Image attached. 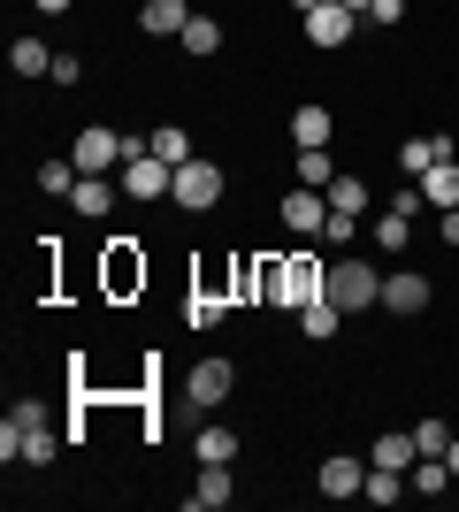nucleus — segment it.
<instances>
[{"label": "nucleus", "instance_id": "1", "mask_svg": "<svg viewBox=\"0 0 459 512\" xmlns=\"http://www.w3.org/2000/svg\"><path fill=\"white\" fill-rule=\"evenodd\" d=\"M245 283H261L276 306H314L329 291V276H322L314 253H291V260H276V268H245Z\"/></svg>", "mask_w": 459, "mask_h": 512}, {"label": "nucleus", "instance_id": "17", "mask_svg": "<svg viewBox=\"0 0 459 512\" xmlns=\"http://www.w3.org/2000/svg\"><path fill=\"white\" fill-rule=\"evenodd\" d=\"M131 245H138V237H115V253H108V283H115V291H131V283H146V260H138Z\"/></svg>", "mask_w": 459, "mask_h": 512}, {"label": "nucleus", "instance_id": "8", "mask_svg": "<svg viewBox=\"0 0 459 512\" xmlns=\"http://www.w3.org/2000/svg\"><path fill=\"white\" fill-rule=\"evenodd\" d=\"M437 161H459L452 130H429V138H406V146H398V169H406V176H429Z\"/></svg>", "mask_w": 459, "mask_h": 512}, {"label": "nucleus", "instance_id": "35", "mask_svg": "<svg viewBox=\"0 0 459 512\" xmlns=\"http://www.w3.org/2000/svg\"><path fill=\"white\" fill-rule=\"evenodd\" d=\"M398 16H406V0H375L368 8V23H398Z\"/></svg>", "mask_w": 459, "mask_h": 512}, {"label": "nucleus", "instance_id": "5", "mask_svg": "<svg viewBox=\"0 0 459 512\" xmlns=\"http://www.w3.org/2000/svg\"><path fill=\"white\" fill-rule=\"evenodd\" d=\"M131 199H161V192H176V169L161 161V153H138V161H123V176H115Z\"/></svg>", "mask_w": 459, "mask_h": 512}, {"label": "nucleus", "instance_id": "34", "mask_svg": "<svg viewBox=\"0 0 459 512\" xmlns=\"http://www.w3.org/2000/svg\"><path fill=\"white\" fill-rule=\"evenodd\" d=\"M46 77H54V85H77V77H85V62H77V54H54V69H46Z\"/></svg>", "mask_w": 459, "mask_h": 512}, {"label": "nucleus", "instance_id": "25", "mask_svg": "<svg viewBox=\"0 0 459 512\" xmlns=\"http://www.w3.org/2000/svg\"><path fill=\"white\" fill-rule=\"evenodd\" d=\"M291 138H299V146H329V107H299V115H291Z\"/></svg>", "mask_w": 459, "mask_h": 512}, {"label": "nucleus", "instance_id": "23", "mask_svg": "<svg viewBox=\"0 0 459 512\" xmlns=\"http://www.w3.org/2000/svg\"><path fill=\"white\" fill-rule=\"evenodd\" d=\"M238 459V436L230 428H199V467H230Z\"/></svg>", "mask_w": 459, "mask_h": 512}, {"label": "nucleus", "instance_id": "40", "mask_svg": "<svg viewBox=\"0 0 459 512\" xmlns=\"http://www.w3.org/2000/svg\"><path fill=\"white\" fill-rule=\"evenodd\" d=\"M444 459H452V474H459V436H452V451H444Z\"/></svg>", "mask_w": 459, "mask_h": 512}, {"label": "nucleus", "instance_id": "27", "mask_svg": "<svg viewBox=\"0 0 459 512\" xmlns=\"http://www.w3.org/2000/svg\"><path fill=\"white\" fill-rule=\"evenodd\" d=\"M329 207L337 214H368V184H360V176H337V184H329Z\"/></svg>", "mask_w": 459, "mask_h": 512}, {"label": "nucleus", "instance_id": "15", "mask_svg": "<svg viewBox=\"0 0 459 512\" xmlns=\"http://www.w3.org/2000/svg\"><path fill=\"white\" fill-rule=\"evenodd\" d=\"M414 184H421V199H429V207H459V161H437V169H429V176H414Z\"/></svg>", "mask_w": 459, "mask_h": 512}, {"label": "nucleus", "instance_id": "26", "mask_svg": "<svg viewBox=\"0 0 459 512\" xmlns=\"http://www.w3.org/2000/svg\"><path fill=\"white\" fill-rule=\"evenodd\" d=\"M8 62H16V77H46V69H54V54H46L39 39H16V46H8Z\"/></svg>", "mask_w": 459, "mask_h": 512}, {"label": "nucleus", "instance_id": "31", "mask_svg": "<svg viewBox=\"0 0 459 512\" xmlns=\"http://www.w3.org/2000/svg\"><path fill=\"white\" fill-rule=\"evenodd\" d=\"M184 321H192V329H215V321H222V299H207V291H192V306H184Z\"/></svg>", "mask_w": 459, "mask_h": 512}, {"label": "nucleus", "instance_id": "29", "mask_svg": "<svg viewBox=\"0 0 459 512\" xmlns=\"http://www.w3.org/2000/svg\"><path fill=\"white\" fill-rule=\"evenodd\" d=\"M406 230H414L406 214H391V207L375 214V245H383V253H398V245H414V237H406Z\"/></svg>", "mask_w": 459, "mask_h": 512}, {"label": "nucleus", "instance_id": "11", "mask_svg": "<svg viewBox=\"0 0 459 512\" xmlns=\"http://www.w3.org/2000/svg\"><path fill=\"white\" fill-rule=\"evenodd\" d=\"M184 23H192L184 0H146V8H138V31H146V39H184Z\"/></svg>", "mask_w": 459, "mask_h": 512}, {"label": "nucleus", "instance_id": "12", "mask_svg": "<svg viewBox=\"0 0 459 512\" xmlns=\"http://www.w3.org/2000/svg\"><path fill=\"white\" fill-rule=\"evenodd\" d=\"M421 444H414V428H391V436H375V459L368 467H391V474H414Z\"/></svg>", "mask_w": 459, "mask_h": 512}, {"label": "nucleus", "instance_id": "28", "mask_svg": "<svg viewBox=\"0 0 459 512\" xmlns=\"http://www.w3.org/2000/svg\"><path fill=\"white\" fill-rule=\"evenodd\" d=\"M77 176H85V169H77V161H46V169H39V192L69 199V192H77Z\"/></svg>", "mask_w": 459, "mask_h": 512}, {"label": "nucleus", "instance_id": "37", "mask_svg": "<svg viewBox=\"0 0 459 512\" xmlns=\"http://www.w3.org/2000/svg\"><path fill=\"white\" fill-rule=\"evenodd\" d=\"M444 245H459V207H444Z\"/></svg>", "mask_w": 459, "mask_h": 512}, {"label": "nucleus", "instance_id": "14", "mask_svg": "<svg viewBox=\"0 0 459 512\" xmlns=\"http://www.w3.org/2000/svg\"><path fill=\"white\" fill-rule=\"evenodd\" d=\"M230 497H238V482H230V467H199V490L184 497V505H192V512H222V505H230Z\"/></svg>", "mask_w": 459, "mask_h": 512}, {"label": "nucleus", "instance_id": "13", "mask_svg": "<svg viewBox=\"0 0 459 512\" xmlns=\"http://www.w3.org/2000/svg\"><path fill=\"white\" fill-rule=\"evenodd\" d=\"M368 490V459H322V497H360Z\"/></svg>", "mask_w": 459, "mask_h": 512}, {"label": "nucleus", "instance_id": "10", "mask_svg": "<svg viewBox=\"0 0 459 512\" xmlns=\"http://www.w3.org/2000/svg\"><path fill=\"white\" fill-rule=\"evenodd\" d=\"M383 314H421L429 306V276H414V268H398V276H383Z\"/></svg>", "mask_w": 459, "mask_h": 512}, {"label": "nucleus", "instance_id": "20", "mask_svg": "<svg viewBox=\"0 0 459 512\" xmlns=\"http://www.w3.org/2000/svg\"><path fill=\"white\" fill-rule=\"evenodd\" d=\"M184 54H192V62L222 54V23H215V16H192V23H184Z\"/></svg>", "mask_w": 459, "mask_h": 512}, {"label": "nucleus", "instance_id": "19", "mask_svg": "<svg viewBox=\"0 0 459 512\" xmlns=\"http://www.w3.org/2000/svg\"><path fill=\"white\" fill-rule=\"evenodd\" d=\"M459 474H452V459H414V474H406V490H421V497H444Z\"/></svg>", "mask_w": 459, "mask_h": 512}, {"label": "nucleus", "instance_id": "38", "mask_svg": "<svg viewBox=\"0 0 459 512\" xmlns=\"http://www.w3.org/2000/svg\"><path fill=\"white\" fill-rule=\"evenodd\" d=\"M291 8H299V16H314V8H322V0H291Z\"/></svg>", "mask_w": 459, "mask_h": 512}, {"label": "nucleus", "instance_id": "16", "mask_svg": "<svg viewBox=\"0 0 459 512\" xmlns=\"http://www.w3.org/2000/svg\"><path fill=\"white\" fill-rule=\"evenodd\" d=\"M337 321H345V306L329 299V291H322V299H314V306H299V329H306V337H314V344H329V337H337Z\"/></svg>", "mask_w": 459, "mask_h": 512}, {"label": "nucleus", "instance_id": "7", "mask_svg": "<svg viewBox=\"0 0 459 512\" xmlns=\"http://www.w3.org/2000/svg\"><path fill=\"white\" fill-rule=\"evenodd\" d=\"M299 23H306V46H322V54H329V46L352 39V23H360V16H352L345 0H322V8H314V16H299Z\"/></svg>", "mask_w": 459, "mask_h": 512}, {"label": "nucleus", "instance_id": "39", "mask_svg": "<svg viewBox=\"0 0 459 512\" xmlns=\"http://www.w3.org/2000/svg\"><path fill=\"white\" fill-rule=\"evenodd\" d=\"M345 8H352V16H368V8H375V0H345Z\"/></svg>", "mask_w": 459, "mask_h": 512}, {"label": "nucleus", "instance_id": "4", "mask_svg": "<svg viewBox=\"0 0 459 512\" xmlns=\"http://www.w3.org/2000/svg\"><path fill=\"white\" fill-rule=\"evenodd\" d=\"M176 207H192V214H207V207H215V199H222V169H215V161H199V153H192V161H184V169H176Z\"/></svg>", "mask_w": 459, "mask_h": 512}, {"label": "nucleus", "instance_id": "3", "mask_svg": "<svg viewBox=\"0 0 459 512\" xmlns=\"http://www.w3.org/2000/svg\"><path fill=\"white\" fill-rule=\"evenodd\" d=\"M329 299L345 306V314H352V306H375V299H383V276H375L368 260H337V268H329Z\"/></svg>", "mask_w": 459, "mask_h": 512}, {"label": "nucleus", "instance_id": "33", "mask_svg": "<svg viewBox=\"0 0 459 512\" xmlns=\"http://www.w3.org/2000/svg\"><path fill=\"white\" fill-rule=\"evenodd\" d=\"M421 207H429V199H421V184H398V192H391V214H406V222H414Z\"/></svg>", "mask_w": 459, "mask_h": 512}, {"label": "nucleus", "instance_id": "30", "mask_svg": "<svg viewBox=\"0 0 459 512\" xmlns=\"http://www.w3.org/2000/svg\"><path fill=\"white\" fill-rule=\"evenodd\" d=\"M414 444H421V459H444V451H452V428L444 421H414Z\"/></svg>", "mask_w": 459, "mask_h": 512}, {"label": "nucleus", "instance_id": "24", "mask_svg": "<svg viewBox=\"0 0 459 512\" xmlns=\"http://www.w3.org/2000/svg\"><path fill=\"white\" fill-rule=\"evenodd\" d=\"M360 497H368V505H398V497H414V490H406V474L368 467V490H360Z\"/></svg>", "mask_w": 459, "mask_h": 512}, {"label": "nucleus", "instance_id": "22", "mask_svg": "<svg viewBox=\"0 0 459 512\" xmlns=\"http://www.w3.org/2000/svg\"><path fill=\"white\" fill-rule=\"evenodd\" d=\"M299 184H306V192H329V184H337V169H329V146H299Z\"/></svg>", "mask_w": 459, "mask_h": 512}, {"label": "nucleus", "instance_id": "6", "mask_svg": "<svg viewBox=\"0 0 459 512\" xmlns=\"http://www.w3.org/2000/svg\"><path fill=\"white\" fill-rule=\"evenodd\" d=\"M230 383H238V367H230V360H199L192 375H184V398L207 413V406H222V398H230Z\"/></svg>", "mask_w": 459, "mask_h": 512}, {"label": "nucleus", "instance_id": "2", "mask_svg": "<svg viewBox=\"0 0 459 512\" xmlns=\"http://www.w3.org/2000/svg\"><path fill=\"white\" fill-rule=\"evenodd\" d=\"M123 161H131V138H123V130H108V123L77 130V169H85V176H115Z\"/></svg>", "mask_w": 459, "mask_h": 512}, {"label": "nucleus", "instance_id": "18", "mask_svg": "<svg viewBox=\"0 0 459 512\" xmlns=\"http://www.w3.org/2000/svg\"><path fill=\"white\" fill-rule=\"evenodd\" d=\"M146 153H161L169 169H184V161H192V138H184L176 123H153V130H146Z\"/></svg>", "mask_w": 459, "mask_h": 512}, {"label": "nucleus", "instance_id": "36", "mask_svg": "<svg viewBox=\"0 0 459 512\" xmlns=\"http://www.w3.org/2000/svg\"><path fill=\"white\" fill-rule=\"evenodd\" d=\"M31 8H39V16H69V8H77V0H31Z\"/></svg>", "mask_w": 459, "mask_h": 512}, {"label": "nucleus", "instance_id": "32", "mask_svg": "<svg viewBox=\"0 0 459 512\" xmlns=\"http://www.w3.org/2000/svg\"><path fill=\"white\" fill-rule=\"evenodd\" d=\"M322 237H329V245H352V237H360V214H337V207H329Z\"/></svg>", "mask_w": 459, "mask_h": 512}, {"label": "nucleus", "instance_id": "21", "mask_svg": "<svg viewBox=\"0 0 459 512\" xmlns=\"http://www.w3.org/2000/svg\"><path fill=\"white\" fill-rule=\"evenodd\" d=\"M115 192H123V184H108V176H77V192H69V199H77V214H108Z\"/></svg>", "mask_w": 459, "mask_h": 512}, {"label": "nucleus", "instance_id": "9", "mask_svg": "<svg viewBox=\"0 0 459 512\" xmlns=\"http://www.w3.org/2000/svg\"><path fill=\"white\" fill-rule=\"evenodd\" d=\"M276 214H284L291 237H314L329 222V192H306V184H299V192H284V207H276Z\"/></svg>", "mask_w": 459, "mask_h": 512}]
</instances>
